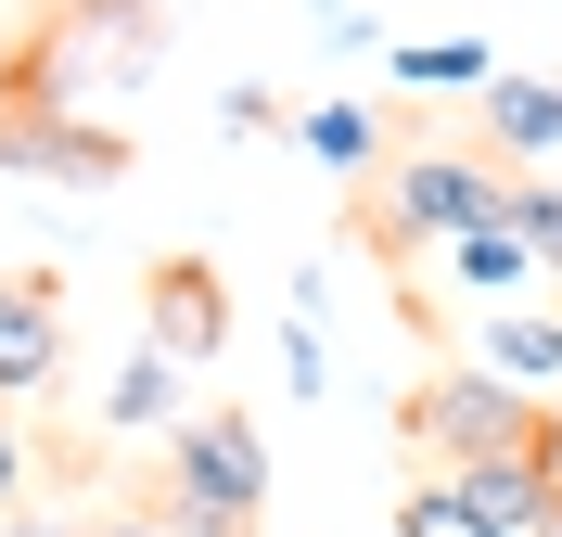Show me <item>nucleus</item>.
Returning a JSON list of instances; mask_svg holds the SVG:
<instances>
[{"mask_svg":"<svg viewBox=\"0 0 562 537\" xmlns=\"http://www.w3.org/2000/svg\"><path fill=\"white\" fill-rule=\"evenodd\" d=\"M154 77V0H65L13 52V115H90V90Z\"/></svg>","mask_w":562,"mask_h":537,"instance_id":"nucleus-1","label":"nucleus"},{"mask_svg":"<svg viewBox=\"0 0 562 537\" xmlns=\"http://www.w3.org/2000/svg\"><path fill=\"white\" fill-rule=\"evenodd\" d=\"M460 231H512V167L498 154H384L371 167V244L409 256V244H460Z\"/></svg>","mask_w":562,"mask_h":537,"instance_id":"nucleus-2","label":"nucleus"},{"mask_svg":"<svg viewBox=\"0 0 562 537\" xmlns=\"http://www.w3.org/2000/svg\"><path fill=\"white\" fill-rule=\"evenodd\" d=\"M269 525V435L244 410L167 423V537H256Z\"/></svg>","mask_w":562,"mask_h":537,"instance_id":"nucleus-3","label":"nucleus"},{"mask_svg":"<svg viewBox=\"0 0 562 537\" xmlns=\"http://www.w3.org/2000/svg\"><path fill=\"white\" fill-rule=\"evenodd\" d=\"M537 423H550V410H537L525 384H498L486 358H448L435 384L396 396V435H409L422 461H498V448H537Z\"/></svg>","mask_w":562,"mask_h":537,"instance_id":"nucleus-4","label":"nucleus"},{"mask_svg":"<svg viewBox=\"0 0 562 537\" xmlns=\"http://www.w3.org/2000/svg\"><path fill=\"white\" fill-rule=\"evenodd\" d=\"M0 167L65 179V192H115L128 179V142H115L103 115H0Z\"/></svg>","mask_w":562,"mask_h":537,"instance_id":"nucleus-5","label":"nucleus"},{"mask_svg":"<svg viewBox=\"0 0 562 537\" xmlns=\"http://www.w3.org/2000/svg\"><path fill=\"white\" fill-rule=\"evenodd\" d=\"M52 371H65V282H52V269H13V282H0V410L38 396Z\"/></svg>","mask_w":562,"mask_h":537,"instance_id":"nucleus-6","label":"nucleus"},{"mask_svg":"<svg viewBox=\"0 0 562 537\" xmlns=\"http://www.w3.org/2000/svg\"><path fill=\"white\" fill-rule=\"evenodd\" d=\"M460 486V512H473V525L486 537H537L562 512V486H550V461H537V448H498V461H435Z\"/></svg>","mask_w":562,"mask_h":537,"instance_id":"nucleus-7","label":"nucleus"},{"mask_svg":"<svg viewBox=\"0 0 562 537\" xmlns=\"http://www.w3.org/2000/svg\"><path fill=\"white\" fill-rule=\"evenodd\" d=\"M154 346H167L179 371H205V358L231 346V294H217L205 256H167V269H154Z\"/></svg>","mask_w":562,"mask_h":537,"instance_id":"nucleus-8","label":"nucleus"},{"mask_svg":"<svg viewBox=\"0 0 562 537\" xmlns=\"http://www.w3.org/2000/svg\"><path fill=\"white\" fill-rule=\"evenodd\" d=\"M473 115H486V154L498 167H537V154H562V77H486L473 90Z\"/></svg>","mask_w":562,"mask_h":537,"instance_id":"nucleus-9","label":"nucleus"},{"mask_svg":"<svg viewBox=\"0 0 562 537\" xmlns=\"http://www.w3.org/2000/svg\"><path fill=\"white\" fill-rule=\"evenodd\" d=\"M473 358L550 410V396H562V307H486V346H473Z\"/></svg>","mask_w":562,"mask_h":537,"instance_id":"nucleus-10","label":"nucleus"},{"mask_svg":"<svg viewBox=\"0 0 562 537\" xmlns=\"http://www.w3.org/2000/svg\"><path fill=\"white\" fill-rule=\"evenodd\" d=\"M435 282H448V294H473V307H525V294L550 282V269L525 256V231H460Z\"/></svg>","mask_w":562,"mask_h":537,"instance_id":"nucleus-11","label":"nucleus"},{"mask_svg":"<svg viewBox=\"0 0 562 537\" xmlns=\"http://www.w3.org/2000/svg\"><path fill=\"white\" fill-rule=\"evenodd\" d=\"M179 410H192V371H179L167 346H140L128 371H115V384H103V435H167Z\"/></svg>","mask_w":562,"mask_h":537,"instance_id":"nucleus-12","label":"nucleus"},{"mask_svg":"<svg viewBox=\"0 0 562 537\" xmlns=\"http://www.w3.org/2000/svg\"><path fill=\"white\" fill-rule=\"evenodd\" d=\"M384 77H396V90H422V103H473V90L498 77V52H486V38H409Z\"/></svg>","mask_w":562,"mask_h":537,"instance_id":"nucleus-13","label":"nucleus"},{"mask_svg":"<svg viewBox=\"0 0 562 537\" xmlns=\"http://www.w3.org/2000/svg\"><path fill=\"white\" fill-rule=\"evenodd\" d=\"M294 142H307L319 167H384V115H371V103H307Z\"/></svg>","mask_w":562,"mask_h":537,"instance_id":"nucleus-14","label":"nucleus"},{"mask_svg":"<svg viewBox=\"0 0 562 537\" xmlns=\"http://www.w3.org/2000/svg\"><path fill=\"white\" fill-rule=\"evenodd\" d=\"M281 384H294V396L333 384V346H319V269L294 282V307H281Z\"/></svg>","mask_w":562,"mask_h":537,"instance_id":"nucleus-15","label":"nucleus"},{"mask_svg":"<svg viewBox=\"0 0 562 537\" xmlns=\"http://www.w3.org/2000/svg\"><path fill=\"white\" fill-rule=\"evenodd\" d=\"M512 231H525L537 269H562V179L550 167H512Z\"/></svg>","mask_w":562,"mask_h":537,"instance_id":"nucleus-16","label":"nucleus"},{"mask_svg":"<svg viewBox=\"0 0 562 537\" xmlns=\"http://www.w3.org/2000/svg\"><path fill=\"white\" fill-rule=\"evenodd\" d=\"M396 537H486V525L460 512V486H448V473H422L409 500H396Z\"/></svg>","mask_w":562,"mask_h":537,"instance_id":"nucleus-17","label":"nucleus"},{"mask_svg":"<svg viewBox=\"0 0 562 537\" xmlns=\"http://www.w3.org/2000/svg\"><path fill=\"white\" fill-rule=\"evenodd\" d=\"M13 500H26V435H13V410H0V525H13Z\"/></svg>","mask_w":562,"mask_h":537,"instance_id":"nucleus-18","label":"nucleus"},{"mask_svg":"<svg viewBox=\"0 0 562 537\" xmlns=\"http://www.w3.org/2000/svg\"><path fill=\"white\" fill-rule=\"evenodd\" d=\"M77 537H167L154 512H103V525H77Z\"/></svg>","mask_w":562,"mask_h":537,"instance_id":"nucleus-19","label":"nucleus"},{"mask_svg":"<svg viewBox=\"0 0 562 537\" xmlns=\"http://www.w3.org/2000/svg\"><path fill=\"white\" fill-rule=\"evenodd\" d=\"M537 461H550V486H562V396H550V423H537Z\"/></svg>","mask_w":562,"mask_h":537,"instance_id":"nucleus-20","label":"nucleus"},{"mask_svg":"<svg viewBox=\"0 0 562 537\" xmlns=\"http://www.w3.org/2000/svg\"><path fill=\"white\" fill-rule=\"evenodd\" d=\"M0 103H13V52H0Z\"/></svg>","mask_w":562,"mask_h":537,"instance_id":"nucleus-21","label":"nucleus"},{"mask_svg":"<svg viewBox=\"0 0 562 537\" xmlns=\"http://www.w3.org/2000/svg\"><path fill=\"white\" fill-rule=\"evenodd\" d=\"M0 537H38V525H0Z\"/></svg>","mask_w":562,"mask_h":537,"instance_id":"nucleus-22","label":"nucleus"},{"mask_svg":"<svg viewBox=\"0 0 562 537\" xmlns=\"http://www.w3.org/2000/svg\"><path fill=\"white\" fill-rule=\"evenodd\" d=\"M537 537H562V512H550V525H537Z\"/></svg>","mask_w":562,"mask_h":537,"instance_id":"nucleus-23","label":"nucleus"}]
</instances>
